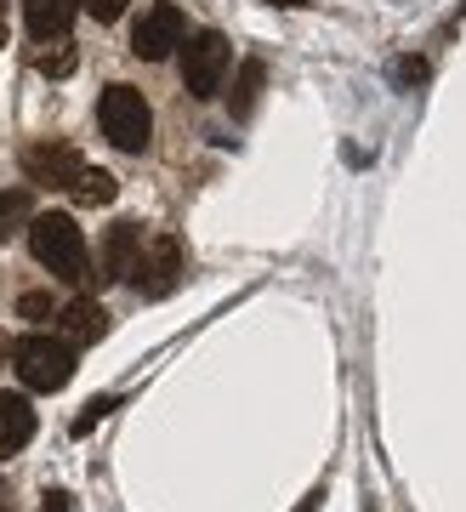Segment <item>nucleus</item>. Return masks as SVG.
Wrapping results in <instances>:
<instances>
[{
    "label": "nucleus",
    "mask_w": 466,
    "mask_h": 512,
    "mask_svg": "<svg viewBox=\"0 0 466 512\" xmlns=\"http://www.w3.org/2000/svg\"><path fill=\"white\" fill-rule=\"evenodd\" d=\"M80 154H74L69 143H35V148H23V177L29 183H46V188H63L69 194V183L80 177Z\"/></svg>",
    "instance_id": "7"
},
{
    "label": "nucleus",
    "mask_w": 466,
    "mask_h": 512,
    "mask_svg": "<svg viewBox=\"0 0 466 512\" xmlns=\"http://www.w3.org/2000/svg\"><path fill=\"white\" fill-rule=\"evenodd\" d=\"M262 80H268V63H262V57H251V63L239 69V86H233V114H239V120L256 109V92H262Z\"/></svg>",
    "instance_id": "15"
},
{
    "label": "nucleus",
    "mask_w": 466,
    "mask_h": 512,
    "mask_svg": "<svg viewBox=\"0 0 466 512\" xmlns=\"http://www.w3.org/2000/svg\"><path fill=\"white\" fill-rule=\"evenodd\" d=\"M398 80H427V63H421V57H404V63H398Z\"/></svg>",
    "instance_id": "19"
},
{
    "label": "nucleus",
    "mask_w": 466,
    "mask_h": 512,
    "mask_svg": "<svg viewBox=\"0 0 466 512\" xmlns=\"http://www.w3.org/2000/svg\"><path fill=\"white\" fill-rule=\"evenodd\" d=\"M74 12H80V0H23V23H29V35L35 40L69 35Z\"/></svg>",
    "instance_id": "11"
},
{
    "label": "nucleus",
    "mask_w": 466,
    "mask_h": 512,
    "mask_svg": "<svg viewBox=\"0 0 466 512\" xmlns=\"http://www.w3.org/2000/svg\"><path fill=\"white\" fill-rule=\"evenodd\" d=\"M0 353L18 365L23 387L35 393H63L74 382V348L63 336H23V342H0Z\"/></svg>",
    "instance_id": "2"
},
{
    "label": "nucleus",
    "mask_w": 466,
    "mask_h": 512,
    "mask_svg": "<svg viewBox=\"0 0 466 512\" xmlns=\"http://www.w3.org/2000/svg\"><path fill=\"white\" fill-rule=\"evenodd\" d=\"M137 245H143V228H137V222H114L86 279H91V285H114V279H126L131 262H137Z\"/></svg>",
    "instance_id": "8"
},
{
    "label": "nucleus",
    "mask_w": 466,
    "mask_h": 512,
    "mask_svg": "<svg viewBox=\"0 0 466 512\" xmlns=\"http://www.w3.org/2000/svg\"><path fill=\"white\" fill-rule=\"evenodd\" d=\"M29 251H35V262L52 279L80 285V279L91 274L86 234H80V228H74V217H63V211H40V217L29 222Z\"/></svg>",
    "instance_id": "1"
},
{
    "label": "nucleus",
    "mask_w": 466,
    "mask_h": 512,
    "mask_svg": "<svg viewBox=\"0 0 466 512\" xmlns=\"http://www.w3.org/2000/svg\"><path fill=\"white\" fill-rule=\"evenodd\" d=\"M18 313H23V319H46V313H52V296L29 291V296H23V302H18ZM52 319H57V313H52Z\"/></svg>",
    "instance_id": "18"
},
{
    "label": "nucleus",
    "mask_w": 466,
    "mask_h": 512,
    "mask_svg": "<svg viewBox=\"0 0 466 512\" xmlns=\"http://www.w3.org/2000/svg\"><path fill=\"white\" fill-rule=\"evenodd\" d=\"M182 279V245L177 234H154L137 245V262H131V285L137 296H171Z\"/></svg>",
    "instance_id": "5"
},
{
    "label": "nucleus",
    "mask_w": 466,
    "mask_h": 512,
    "mask_svg": "<svg viewBox=\"0 0 466 512\" xmlns=\"http://www.w3.org/2000/svg\"><path fill=\"white\" fill-rule=\"evenodd\" d=\"M35 222V200H29V188H0V239L23 234Z\"/></svg>",
    "instance_id": "13"
},
{
    "label": "nucleus",
    "mask_w": 466,
    "mask_h": 512,
    "mask_svg": "<svg viewBox=\"0 0 466 512\" xmlns=\"http://www.w3.org/2000/svg\"><path fill=\"white\" fill-rule=\"evenodd\" d=\"M103 330H108V313L97 308L91 296H74L69 308H57V336H63V342H69L74 353L91 348V342H97Z\"/></svg>",
    "instance_id": "9"
},
{
    "label": "nucleus",
    "mask_w": 466,
    "mask_h": 512,
    "mask_svg": "<svg viewBox=\"0 0 466 512\" xmlns=\"http://www.w3.org/2000/svg\"><path fill=\"white\" fill-rule=\"evenodd\" d=\"M188 40V23H182V12L171 6V0H160V6H148L143 18H137V29H131V52L143 57V63H160V57H171Z\"/></svg>",
    "instance_id": "6"
},
{
    "label": "nucleus",
    "mask_w": 466,
    "mask_h": 512,
    "mask_svg": "<svg viewBox=\"0 0 466 512\" xmlns=\"http://www.w3.org/2000/svg\"><path fill=\"white\" fill-rule=\"evenodd\" d=\"M74 63H80V57H74V40H69V35L40 40V46H35V69H40V74H52V80L74 74Z\"/></svg>",
    "instance_id": "14"
},
{
    "label": "nucleus",
    "mask_w": 466,
    "mask_h": 512,
    "mask_svg": "<svg viewBox=\"0 0 466 512\" xmlns=\"http://www.w3.org/2000/svg\"><path fill=\"white\" fill-rule=\"evenodd\" d=\"M97 120H103L108 143L126 148V154H143V148L154 143V114H148L137 86H108V92L97 97Z\"/></svg>",
    "instance_id": "3"
},
{
    "label": "nucleus",
    "mask_w": 466,
    "mask_h": 512,
    "mask_svg": "<svg viewBox=\"0 0 466 512\" xmlns=\"http://www.w3.org/2000/svg\"><path fill=\"white\" fill-rule=\"evenodd\" d=\"M273 6H307V0H273Z\"/></svg>",
    "instance_id": "21"
},
{
    "label": "nucleus",
    "mask_w": 466,
    "mask_h": 512,
    "mask_svg": "<svg viewBox=\"0 0 466 512\" xmlns=\"http://www.w3.org/2000/svg\"><path fill=\"white\" fill-rule=\"evenodd\" d=\"M29 439H35V404L23 393H0V461L18 456Z\"/></svg>",
    "instance_id": "10"
},
{
    "label": "nucleus",
    "mask_w": 466,
    "mask_h": 512,
    "mask_svg": "<svg viewBox=\"0 0 466 512\" xmlns=\"http://www.w3.org/2000/svg\"><path fill=\"white\" fill-rule=\"evenodd\" d=\"M0 46H6V6H0Z\"/></svg>",
    "instance_id": "20"
},
{
    "label": "nucleus",
    "mask_w": 466,
    "mask_h": 512,
    "mask_svg": "<svg viewBox=\"0 0 466 512\" xmlns=\"http://www.w3.org/2000/svg\"><path fill=\"white\" fill-rule=\"evenodd\" d=\"M108 410H114V399H91V404H86V416L74 421V439H86V433H91V427H97V421L108 416Z\"/></svg>",
    "instance_id": "16"
},
{
    "label": "nucleus",
    "mask_w": 466,
    "mask_h": 512,
    "mask_svg": "<svg viewBox=\"0 0 466 512\" xmlns=\"http://www.w3.org/2000/svg\"><path fill=\"white\" fill-rule=\"evenodd\" d=\"M114 194H120V183H114L108 171H97V165H80V177L69 183L74 205H114Z\"/></svg>",
    "instance_id": "12"
},
{
    "label": "nucleus",
    "mask_w": 466,
    "mask_h": 512,
    "mask_svg": "<svg viewBox=\"0 0 466 512\" xmlns=\"http://www.w3.org/2000/svg\"><path fill=\"white\" fill-rule=\"evenodd\" d=\"M233 63V46L216 29H199L194 40H182V86H188V97H216L222 92V74H228Z\"/></svg>",
    "instance_id": "4"
},
{
    "label": "nucleus",
    "mask_w": 466,
    "mask_h": 512,
    "mask_svg": "<svg viewBox=\"0 0 466 512\" xmlns=\"http://www.w3.org/2000/svg\"><path fill=\"white\" fill-rule=\"evenodd\" d=\"M80 12H91L97 23H114L120 12H126V0H80Z\"/></svg>",
    "instance_id": "17"
}]
</instances>
